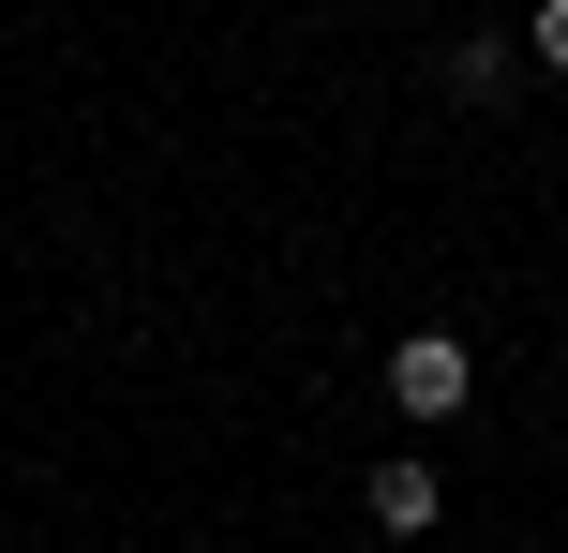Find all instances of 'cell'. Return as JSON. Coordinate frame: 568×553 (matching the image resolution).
Instances as JSON below:
<instances>
[{
    "instance_id": "1",
    "label": "cell",
    "mask_w": 568,
    "mask_h": 553,
    "mask_svg": "<svg viewBox=\"0 0 568 553\" xmlns=\"http://www.w3.org/2000/svg\"><path fill=\"white\" fill-rule=\"evenodd\" d=\"M389 404L404 419H464V404H479V359H464L449 329H404V345H389Z\"/></svg>"
},
{
    "instance_id": "2",
    "label": "cell",
    "mask_w": 568,
    "mask_h": 553,
    "mask_svg": "<svg viewBox=\"0 0 568 553\" xmlns=\"http://www.w3.org/2000/svg\"><path fill=\"white\" fill-rule=\"evenodd\" d=\"M374 524H389V539H434V524H449V479H434L419 449H404V464H374Z\"/></svg>"
},
{
    "instance_id": "3",
    "label": "cell",
    "mask_w": 568,
    "mask_h": 553,
    "mask_svg": "<svg viewBox=\"0 0 568 553\" xmlns=\"http://www.w3.org/2000/svg\"><path fill=\"white\" fill-rule=\"evenodd\" d=\"M509 75H524L509 30H464V45H449V90H464V105H509Z\"/></svg>"
},
{
    "instance_id": "4",
    "label": "cell",
    "mask_w": 568,
    "mask_h": 553,
    "mask_svg": "<svg viewBox=\"0 0 568 553\" xmlns=\"http://www.w3.org/2000/svg\"><path fill=\"white\" fill-rule=\"evenodd\" d=\"M524 60H554V75H568V0H539V16H524Z\"/></svg>"
}]
</instances>
